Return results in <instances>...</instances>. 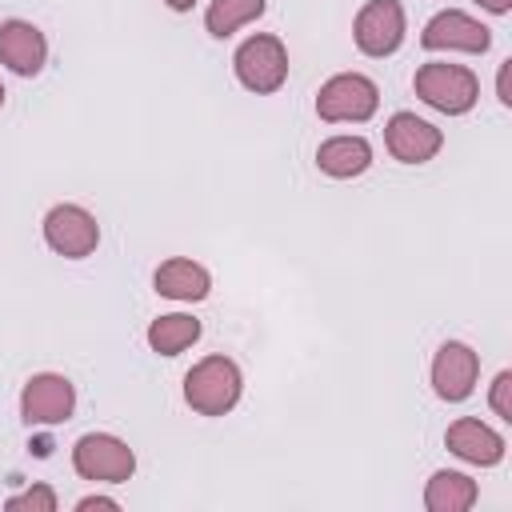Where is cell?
I'll return each instance as SVG.
<instances>
[{
    "mask_svg": "<svg viewBox=\"0 0 512 512\" xmlns=\"http://www.w3.org/2000/svg\"><path fill=\"white\" fill-rule=\"evenodd\" d=\"M240 388H244L240 368L228 356H204L184 376V400L200 416H224V412H232L236 400H240Z\"/></svg>",
    "mask_w": 512,
    "mask_h": 512,
    "instance_id": "obj_1",
    "label": "cell"
},
{
    "mask_svg": "<svg viewBox=\"0 0 512 512\" xmlns=\"http://www.w3.org/2000/svg\"><path fill=\"white\" fill-rule=\"evenodd\" d=\"M412 84L424 104H432L436 112H448V116H464L480 100V80L464 64H424Z\"/></svg>",
    "mask_w": 512,
    "mask_h": 512,
    "instance_id": "obj_2",
    "label": "cell"
},
{
    "mask_svg": "<svg viewBox=\"0 0 512 512\" xmlns=\"http://www.w3.org/2000/svg\"><path fill=\"white\" fill-rule=\"evenodd\" d=\"M72 468L84 480H96V484H124L136 472V456H132V448L120 436L88 432L72 448Z\"/></svg>",
    "mask_w": 512,
    "mask_h": 512,
    "instance_id": "obj_3",
    "label": "cell"
},
{
    "mask_svg": "<svg viewBox=\"0 0 512 512\" xmlns=\"http://www.w3.org/2000/svg\"><path fill=\"white\" fill-rule=\"evenodd\" d=\"M232 64H236L240 84H244L248 92H260V96H264V92H276V88L288 80V52H284V44H280L276 36H268V32L248 36V40L236 48Z\"/></svg>",
    "mask_w": 512,
    "mask_h": 512,
    "instance_id": "obj_4",
    "label": "cell"
},
{
    "mask_svg": "<svg viewBox=\"0 0 512 512\" xmlns=\"http://www.w3.org/2000/svg\"><path fill=\"white\" fill-rule=\"evenodd\" d=\"M380 104V88L360 76V72H340L332 76L320 92H316V112L320 120L328 124H340V120H368Z\"/></svg>",
    "mask_w": 512,
    "mask_h": 512,
    "instance_id": "obj_5",
    "label": "cell"
},
{
    "mask_svg": "<svg viewBox=\"0 0 512 512\" xmlns=\"http://www.w3.org/2000/svg\"><path fill=\"white\" fill-rule=\"evenodd\" d=\"M44 240L52 252L68 256V260H80V256H92L96 244H100V224L88 208L80 204H56L48 216H44Z\"/></svg>",
    "mask_w": 512,
    "mask_h": 512,
    "instance_id": "obj_6",
    "label": "cell"
},
{
    "mask_svg": "<svg viewBox=\"0 0 512 512\" xmlns=\"http://www.w3.org/2000/svg\"><path fill=\"white\" fill-rule=\"evenodd\" d=\"M76 408V388L68 376H56V372H40L24 384L20 392V416L28 428L36 424H64Z\"/></svg>",
    "mask_w": 512,
    "mask_h": 512,
    "instance_id": "obj_7",
    "label": "cell"
},
{
    "mask_svg": "<svg viewBox=\"0 0 512 512\" xmlns=\"http://www.w3.org/2000/svg\"><path fill=\"white\" fill-rule=\"evenodd\" d=\"M352 36H356V48L364 56H392L400 48V40H404V8H400V0H368L356 12Z\"/></svg>",
    "mask_w": 512,
    "mask_h": 512,
    "instance_id": "obj_8",
    "label": "cell"
},
{
    "mask_svg": "<svg viewBox=\"0 0 512 512\" xmlns=\"http://www.w3.org/2000/svg\"><path fill=\"white\" fill-rule=\"evenodd\" d=\"M476 372H480V360L468 344L460 340H448L436 348V360H432V388L440 400L456 404V400H468L472 388H476Z\"/></svg>",
    "mask_w": 512,
    "mask_h": 512,
    "instance_id": "obj_9",
    "label": "cell"
},
{
    "mask_svg": "<svg viewBox=\"0 0 512 512\" xmlns=\"http://www.w3.org/2000/svg\"><path fill=\"white\" fill-rule=\"evenodd\" d=\"M420 44H424L428 52H440V48H456V52H488L492 32H488L480 20H472L468 12L448 8V12H436V16L424 24Z\"/></svg>",
    "mask_w": 512,
    "mask_h": 512,
    "instance_id": "obj_10",
    "label": "cell"
},
{
    "mask_svg": "<svg viewBox=\"0 0 512 512\" xmlns=\"http://www.w3.org/2000/svg\"><path fill=\"white\" fill-rule=\"evenodd\" d=\"M384 140H388V152H392L396 160H404V164H424V160H432V156L440 152V144H444L440 128L428 124V120H420L416 112H396V116L388 120V128H384Z\"/></svg>",
    "mask_w": 512,
    "mask_h": 512,
    "instance_id": "obj_11",
    "label": "cell"
},
{
    "mask_svg": "<svg viewBox=\"0 0 512 512\" xmlns=\"http://www.w3.org/2000/svg\"><path fill=\"white\" fill-rule=\"evenodd\" d=\"M48 60L44 32L28 20H8L0 24V64H8L16 76H36Z\"/></svg>",
    "mask_w": 512,
    "mask_h": 512,
    "instance_id": "obj_12",
    "label": "cell"
},
{
    "mask_svg": "<svg viewBox=\"0 0 512 512\" xmlns=\"http://www.w3.org/2000/svg\"><path fill=\"white\" fill-rule=\"evenodd\" d=\"M444 444H448L460 460L480 464V468H492V464H500V460H504V436H500V432H492L488 424L472 420V416H464V420L448 424Z\"/></svg>",
    "mask_w": 512,
    "mask_h": 512,
    "instance_id": "obj_13",
    "label": "cell"
},
{
    "mask_svg": "<svg viewBox=\"0 0 512 512\" xmlns=\"http://www.w3.org/2000/svg\"><path fill=\"white\" fill-rule=\"evenodd\" d=\"M152 284H156V292L168 296V300H204V296L212 292V276H208V268L196 264V260H184V256L164 260V264L156 268Z\"/></svg>",
    "mask_w": 512,
    "mask_h": 512,
    "instance_id": "obj_14",
    "label": "cell"
},
{
    "mask_svg": "<svg viewBox=\"0 0 512 512\" xmlns=\"http://www.w3.org/2000/svg\"><path fill=\"white\" fill-rule=\"evenodd\" d=\"M316 164L324 176H336V180H352L360 172H368L372 164V148L364 136H332L316 148Z\"/></svg>",
    "mask_w": 512,
    "mask_h": 512,
    "instance_id": "obj_15",
    "label": "cell"
},
{
    "mask_svg": "<svg viewBox=\"0 0 512 512\" xmlns=\"http://www.w3.org/2000/svg\"><path fill=\"white\" fill-rule=\"evenodd\" d=\"M424 504L428 512H468L476 504V480L464 472H436L424 488Z\"/></svg>",
    "mask_w": 512,
    "mask_h": 512,
    "instance_id": "obj_16",
    "label": "cell"
},
{
    "mask_svg": "<svg viewBox=\"0 0 512 512\" xmlns=\"http://www.w3.org/2000/svg\"><path fill=\"white\" fill-rule=\"evenodd\" d=\"M196 340H200V320L196 316L168 312V316H160V320L148 324V348L160 352V356H180Z\"/></svg>",
    "mask_w": 512,
    "mask_h": 512,
    "instance_id": "obj_17",
    "label": "cell"
},
{
    "mask_svg": "<svg viewBox=\"0 0 512 512\" xmlns=\"http://www.w3.org/2000/svg\"><path fill=\"white\" fill-rule=\"evenodd\" d=\"M264 12V0H212L204 12V24L212 36H232L236 28H244L248 20H256Z\"/></svg>",
    "mask_w": 512,
    "mask_h": 512,
    "instance_id": "obj_18",
    "label": "cell"
},
{
    "mask_svg": "<svg viewBox=\"0 0 512 512\" xmlns=\"http://www.w3.org/2000/svg\"><path fill=\"white\" fill-rule=\"evenodd\" d=\"M4 508H8V512H24V508H32V512H56V492L44 488V484H36V488H28V492L8 496Z\"/></svg>",
    "mask_w": 512,
    "mask_h": 512,
    "instance_id": "obj_19",
    "label": "cell"
},
{
    "mask_svg": "<svg viewBox=\"0 0 512 512\" xmlns=\"http://www.w3.org/2000/svg\"><path fill=\"white\" fill-rule=\"evenodd\" d=\"M492 408L500 420H512V372H500L492 380Z\"/></svg>",
    "mask_w": 512,
    "mask_h": 512,
    "instance_id": "obj_20",
    "label": "cell"
},
{
    "mask_svg": "<svg viewBox=\"0 0 512 512\" xmlns=\"http://www.w3.org/2000/svg\"><path fill=\"white\" fill-rule=\"evenodd\" d=\"M508 68H512V60H508V64H500V80H496V92H500V104H512V92H508Z\"/></svg>",
    "mask_w": 512,
    "mask_h": 512,
    "instance_id": "obj_21",
    "label": "cell"
},
{
    "mask_svg": "<svg viewBox=\"0 0 512 512\" xmlns=\"http://www.w3.org/2000/svg\"><path fill=\"white\" fill-rule=\"evenodd\" d=\"M76 508H80V512H88V508H120V504H116V500H108V496H84Z\"/></svg>",
    "mask_w": 512,
    "mask_h": 512,
    "instance_id": "obj_22",
    "label": "cell"
},
{
    "mask_svg": "<svg viewBox=\"0 0 512 512\" xmlns=\"http://www.w3.org/2000/svg\"><path fill=\"white\" fill-rule=\"evenodd\" d=\"M484 12H492V16H504L508 8H512V0H476Z\"/></svg>",
    "mask_w": 512,
    "mask_h": 512,
    "instance_id": "obj_23",
    "label": "cell"
},
{
    "mask_svg": "<svg viewBox=\"0 0 512 512\" xmlns=\"http://www.w3.org/2000/svg\"><path fill=\"white\" fill-rule=\"evenodd\" d=\"M164 4H168V8H172V12H188V8H192V4H196V0H164Z\"/></svg>",
    "mask_w": 512,
    "mask_h": 512,
    "instance_id": "obj_24",
    "label": "cell"
},
{
    "mask_svg": "<svg viewBox=\"0 0 512 512\" xmlns=\"http://www.w3.org/2000/svg\"><path fill=\"white\" fill-rule=\"evenodd\" d=\"M0 104H4V84H0Z\"/></svg>",
    "mask_w": 512,
    "mask_h": 512,
    "instance_id": "obj_25",
    "label": "cell"
}]
</instances>
